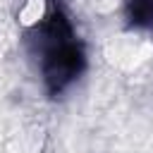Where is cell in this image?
<instances>
[{"instance_id":"6da1fadb","label":"cell","mask_w":153,"mask_h":153,"mask_svg":"<svg viewBox=\"0 0 153 153\" xmlns=\"http://www.w3.org/2000/svg\"><path fill=\"white\" fill-rule=\"evenodd\" d=\"M151 43L146 41H139V38H120L117 45H115V60L124 67H134L139 62H143L148 55H151Z\"/></svg>"},{"instance_id":"7a4b0ae2","label":"cell","mask_w":153,"mask_h":153,"mask_svg":"<svg viewBox=\"0 0 153 153\" xmlns=\"http://www.w3.org/2000/svg\"><path fill=\"white\" fill-rule=\"evenodd\" d=\"M43 14H45V2L43 0H26V5L19 12L24 24H36L38 19H43Z\"/></svg>"}]
</instances>
